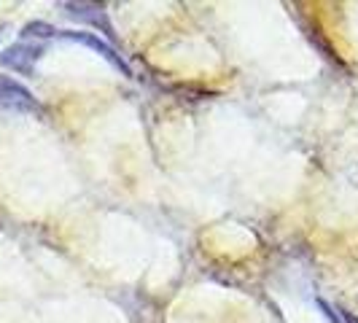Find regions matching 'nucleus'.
Listing matches in <instances>:
<instances>
[{"instance_id":"nucleus-1","label":"nucleus","mask_w":358,"mask_h":323,"mask_svg":"<svg viewBox=\"0 0 358 323\" xmlns=\"http://www.w3.org/2000/svg\"><path fill=\"white\" fill-rule=\"evenodd\" d=\"M59 38H65V41H76V43H81V46H90L92 52H97L103 59H106L110 68H116V71L122 73V76H132V71H129V65H127L124 59H122V54L116 52L110 43H106V41H100L97 36H92V33H73V30H65V33H57Z\"/></svg>"},{"instance_id":"nucleus-2","label":"nucleus","mask_w":358,"mask_h":323,"mask_svg":"<svg viewBox=\"0 0 358 323\" xmlns=\"http://www.w3.org/2000/svg\"><path fill=\"white\" fill-rule=\"evenodd\" d=\"M0 108L19 110V113H41L36 97L14 78H6V76H0Z\"/></svg>"},{"instance_id":"nucleus-3","label":"nucleus","mask_w":358,"mask_h":323,"mask_svg":"<svg viewBox=\"0 0 358 323\" xmlns=\"http://www.w3.org/2000/svg\"><path fill=\"white\" fill-rule=\"evenodd\" d=\"M43 49L41 46H30V43H14L8 49H3L0 54V65L8 68V71H17L22 76H33V68L41 59Z\"/></svg>"},{"instance_id":"nucleus-4","label":"nucleus","mask_w":358,"mask_h":323,"mask_svg":"<svg viewBox=\"0 0 358 323\" xmlns=\"http://www.w3.org/2000/svg\"><path fill=\"white\" fill-rule=\"evenodd\" d=\"M62 8H65V14H68V17L100 27L110 41L116 38L113 36V24L108 22V14H106V8H103V6H97V3H62Z\"/></svg>"},{"instance_id":"nucleus-5","label":"nucleus","mask_w":358,"mask_h":323,"mask_svg":"<svg viewBox=\"0 0 358 323\" xmlns=\"http://www.w3.org/2000/svg\"><path fill=\"white\" fill-rule=\"evenodd\" d=\"M52 36H57V30H54L52 24H46V22H30V24L22 27V38H52Z\"/></svg>"},{"instance_id":"nucleus-6","label":"nucleus","mask_w":358,"mask_h":323,"mask_svg":"<svg viewBox=\"0 0 358 323\" xmlns=\"http://www.w3.org/2000/svg\"><path fill=\"white\" fill-rule=\"evenodd\" d=\"M340 318H342V323H358V318L350 313V310H345V307H340Z\"/></svg>"}]
</instances>
